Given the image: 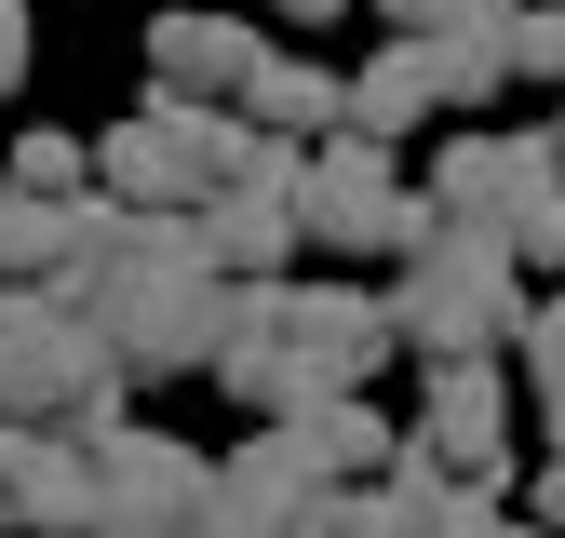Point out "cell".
<instances>
[{"label": "cell", "mask_w": 565, "mask_h": 538, "mask_svg": "<svg viewBox=\"0 0 565 538\" xmlns=\"http://www.w3.org/2000/svg\"><path fill=\"white\" fill-rule=\"evenodd\" d=\"M417 54H431V95H445V108H484V95L512 82V28H471V41H417Z\"/></svg>", "instance_id": "17"}, {"label": "cell", "mask_w": 565, "mask_h": 538, "mask_svg": "<svg viewBox=\"0 0 565 538\" xmlns=\"http://www.w3.org/2000/svg\"><path fill=\"white\" fill-rule=\"evenodd\" d=\"M297 229H310V256H417V243H431V202L391 175V149L323 134V149H310V189H297Z\"/></svg>", "instance_id": "5"}, {"label": "cell", "mask_w": 565, "mask_h": 538, "mask_svg": "<svg viewBox=\"0 0 565 538\" xmlns=\"http://www.w3.org/2000/svg\"><path fill=\"white\" fill-rule=\"evenodd\" d=\"M28 82V0H0V95Z\"/></svg>", "instance_id": "23"}, {"label": "cell", "mask_w": 565, "mask_h": 538, "mask_svg": "<svg viewBox=\"0 0 565 538\" xmlns=\"http://www.w3.org/2000/svg\"><path fill=\"white\" fill-rule=\"evenodd\" d=\"M552 162H565V121H552Z\"/></svg>", "instance_id": "28"}, {"label": "cell", "mask_w": 565, "mask_h": 538, "mask_svg": "<svg viewBox=\"0 0 565 538\" xmlns=\"http://www.w3.org/2000/svg\"><path fill=\"white\" fill-rule=\"evenodd\" d=\"M458 538H552V525H512V512H471Z\"/></svg>", "instance_id": "25"}, {"label": "cell", "mask_w": 565, "mask_h": 538, "mask_svg": "<svg viewBox=\"0 0 565 538\" xmlns=\"http://www.w3.org/2000/svg\"><path fill=\"white\" fill-rule=\"evenodd\" d=\"M121 364H108V336L67 310L54 283H28V297H0V431H54V444H108V431H135L121 418Z\"/></svg>", "instance_id": "1"}, {"label": "cell", "mask_w": 565, "mask_h": 538, "mask_svg": "<svg viewBox=\"0 0 565 538\" xmlns=\"http://www.w3.org/2000/svg\"><path fill=\"white\" fill-rule=\"evenodd\" d=\"M552 189H565L552 134H458V149L431 162V216H445V229H484V243H512Z\"/></svg>", "instance_id": "8"}, {"label": "cell", "mask_w": 565, "mask_h": 538, "mask_svg": "<svg viewBox=\"0 0 565 538\" xmlns=\"http://www.w3.org/2000/svg\"><path fill=\"white\" fill-rule=\"evenodd\" d=\"M539 525H552V538H565V458H552V471H539Z\"/></svg>", "instance_id": "24"}, {"label": "cell", "mask_w": 565, "mask_h": 538, "mask_svg": "<svg viewBox=\"0 0 565 538\" xmlns=\"http://www.w3.org/2000/svg\"><path fill=\"white\" fill-rule=\"evenodd\" d=\"M95 336H108L121 377H216V351H230V283L202 269V229H189V216H175V243L95 310Z\"/></svg>", "instance_id": "4"}, {"label": "cell", "mask_w": 565, "mask_h": 538, "mask_svg": "<svg viewBox=\"0 0 565 538\" xmlns=\"http://www.w3.org/2000/svg\"><path fill=\"white\" fill-rule=\"evenodd\" d=\"M499 404H512V377H499V364H431V390H417V431H404V444L431 458L458 498H499V485H512Z\"/></svg>", "instance_id": "10"}, {"label": "cell", "mask_w": 565, "mask_h": 538, "mask_svg": "<svg viewBox=\"0 0 565 538\" xmlns=\"http://www.w3.org/2000/svg\"><path fill=\"white\" fill-rule=\"evenodd\" d=\"M67 216L82 202H28V189H0V297H28L67 269Z\"/></svg>", "instance_id": "16"}, {"label": "cell", "mask_w": 565, "mask_h": 538, "mask_svg": "<svg viewBox=\"0 0 565 538\" xmlns=\"http://www.w3.org/2000/svg\"><path fill=\"white\" fill-rule=\"evenodd\" d=\"M539 418H552V458H565V404H539Z\"/></svg>", "instance_id": "27"}, {"label": "cell", "mask_w": 565, "mask_h": 538, "mask_svg": "<svg viewBox=\"0 0 565 538\" xmlns=\"http://www.w3.org/2000/svg\"><path fill=\"white\" fill-rule=\"evenodd\" d=\"M282 14H297V28H323V14H337V0H282Z\"/></svg>", "instance_id": "26"}, {"label": "cell", "mask_w": 565, "mask_h": 538, "mask_svg": "<svg viewBox=\"0 0 565 538\" xmlns=\"http://www.w3.org/2000/svg\"><path fill=\"white\" fill-rule=\"evenodd\" d=\"M216 498V458H189L175 431H108L95 444V538H189Z\"/></svg>", "instance_id": "7"}, {"label": "cell", "mask_w": 565, "mask_h": 538, "mask_svg": "<svg viewBox=\"0 0 565 538\" xmlns=\"http://www.w3.org/2000/svg\"><path fill=\"white\" fill-rule=\"evenodd\" d=\"M431 108L445 95H431V54H417V41H377L364 67H350V134H364V149H417Z\"/></svg>", "instance_id": "14"}, {"label": "cell", "mask_w": 565, "mask_h": 538, "mask_svg": "<svg viewBox=\"0 0 565 538\" xmlns=\"http://www.w3.org/2000/svg\"><path fill=\"white\" fill-rule=\"evenodd\" d=\"M512 82H565V0H525V28H512Z\"/></svg>", "instance_id": "20"}, {"label": "cell", "mask_w": 565, "mask_h": 538, "mask_svg": "<svg viewBox=\"0 0 565 538\" xmlns=\"http://www.w3.org/2000/svg\"><path fill=\"white\" fill-rule=\"evenodd\" d=\"M243 149H256L243 108H175V95H149L135 121L95 134V189L135 202V216H202V202L243 175Z\"/></svg>", "instance_id": "3"}, {"label": "cell", "mask_w": 565, "mask_h": 538, "mask_svg": "<svg viewBox=\"0 0 565 538\" xmlns=\"http://www.w3.org/2000/svg\"><path fill=\"white\" fill-rule=\"evenodd\" d=\"M391 41H471V28H525V0H377Z\"/></svg>", "instance_id": "19"}, {"label": "cell", "mask_w": 565, "mask_h": 538, "mask_svg": "<svg viewBox=\"0 0 565 538\" xmlns=\"http://www.w3.org/2000/svg\"><path fill=\"white\" fill-rule=\"evenodd\" d=\"M0 525L14 538H95V458L54 431H0Z\"/></svg>", "instance_id": "12"}, {"label": "cell", "mask_w": 565, "mask_h": 538, "mask_svg": "<svg viewBox=\"0 0 565 538\" xmlns=\"http://www.w3.org/2000/svg\"><path fill=\"white\" fill-rule=\"evenodd\" d=\"M525 390H539V404H565V297H539V310H525Z\"/></svg>", "instance_id": "21"}, {"label": "cell", "mask_w": 565, "mask_h": 538, "mask_svg": "<svg viewBox=\"0 0 565 538\" xmlns=\"http://www.w3.org/2000/svg\"><path fill=\"white\" fill-rule=\"evenodd\" d=\"M243 121L269 134V149H310V134H350V82L323 54H269L256 67V95H243Z\"/></svg>", "instance_id": "13"}, {"label": "cell", "mask_w": 565, "mask_h": 538, "mask_svg": "<svg viewBox=\"0 0 565 538\" xmlns=\"http://www.w3.org/2000/svg\"><path fill=\"white\" fill-rule=\"evenodd\" d=\"M391 351H404V336H391V297H364V283H297V310H282L297 418H310V404H364Z\"/></svg>", "instance_id": "6"}, {"label": "cell", "mask_w": 565, "mask_h": 538, "mask_svg": "<svg viewBox=\"0 0 565 538\" xmlns=\"http://www.w3.org/2000/svg\"><path fill=\"white\" fill-rule=\"evenodd\" d=\"M0 189H28V202H95V149L82 134H14V175Z\"/></svg>", "instance_id": "18"}, {"label": "cell", "mask_w": 565, "mask_h": 538, "mask_svg": "<svg viewBox=\"0 0 565 538\" xmlns=\"http://www.w3.org/2000/svg\"><path fill=\"white\" fill-rule=\"evenodd\" d=\"M525 269H512V243H484V229H445L431 216V243H417L404 269H391V336L417 364H499V351H525Z\"/></svg>", "instance_id": "2"}, {"label": "cell", "mask_w": 565, "mask_h": 538, "mask_svg": "<svg viewBox=\"0 0 565 538\" xmlns=\"http://www.w3.org/2000/svg\"><path fill=\"white\" fill-rule=\"evenodd\" d=\"M323 498H337V485L310 471V444H297V431H256L243 458H216V498H202L189 538H310Z\"/></svg>", "instance_id": "9"}, {"label": "cell", "mask_w": 565, "mask_h": 538, "mask_svg": "<svg viewBox=\"0 0 565 538\" xmlns=\"http://www.w3.org/2000/svg\"><path fill=\"white\" fill-rule=\"evenodd\" d=\"M310 444V471L323 485H391V458H404V431L377 418V404H310V418H282Z\"/></svg>", "instance_id": "15"}, {"label": "cell", "mask_w": 565, "mask_h": 538, "mask_svg": "<svg viewBox=\"0 0 565 538\" xmlns=\"http://www.w3.org/2000/svg\"><path fill=\"white\" fill-rule=\"evenodd\" d=\"M269 54L282 41H256L243 14H162L149 28V95H175V108H243Z\"/></svg>", "instance_id": "11"}, {"label": "cell", "mask_w": 565, "mask_h": 538, "mask_svg": "<svg viewBox=\"0 0 565 538\" xmlns=\"http://www.w3.org/2000/svg\"><path fill=\"white\" fill-rule=\"evenodd\" d=\"M512 269H565V189H552V202H539V216L512 229Z\"/></svg>", "instance_id": "22"}]
</instances>
